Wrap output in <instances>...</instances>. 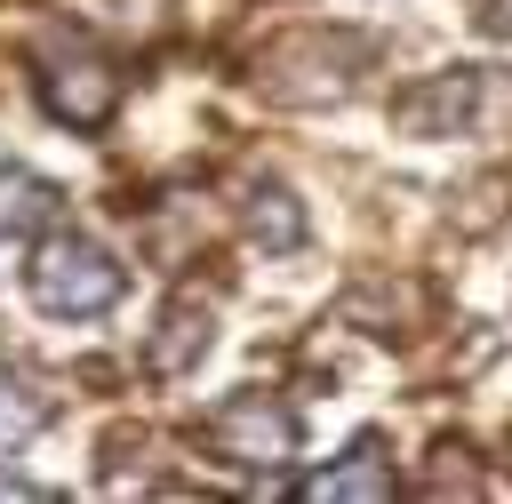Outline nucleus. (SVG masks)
<instances>
[{
	"label": "nucleus",
	"instance_id": "1",
	"mask_svg": "<svg viewBox=\"0 0 512 504\" xmlns=\"http://www.w3.org/2000/svg\"><path fill=\"white\" fill-rule=\"evenodd\" d=\"M24 288H32V304L48 320H88V312H104L120 296V264L88 232H48L32 248V264H24Z\"/></svg>",
	"mask_w": 512,
	"mask_h": 504
},
{
	"label": "nucleus",
	"instance_id": "2",
	"mask_svg": "<svg viewBox=\"0 0 512 504\" xmlns=\"http://www.w3.org/2000/svg\"><path fill=\"white\" fill-rule=\"evenodd\" d=\"M40 104L64 128H104L112 104H120V72L96 48H80V40H48L40 48Z\"/></svg>",
	"mask_w": 512,
	"mask_h": 504
},
{
	"label": "nucleus",
	"instance_id": "3",
	"mask_svg": "<svg viewBox=\"0 0 512 504\" xmlns=\"http://www.w3.org/2000/svg\"><path fill=\"white\" fill-rule=\"evenodd\" d=\"M200 432H208V448H216L224 464H248V472H272V464L296 456V416H288L280 400H264V392H232V400H216Z\"/></svg>",
	"mask_w": 512,
	"mask_h": 504
},
{
	"label": "nucleus",
	"instance_id": "4",
	"mask_svg": "<svg viewBox=\"0 0 512 504\" xmlns=\"http://www.w3.org/2000/svg\"><path fill=\"white\" fill-rule=\"evenodd\" d=\"M472 96H480V72H440V80L408 88V96L392 104V120H400L408 136H448V128L472 120Z\"/></svg>",
	"mask_w": 512,
	"mask_h": 504
},
{
	"label": "nucleus",
	"instance_id": "5",
	"mask_svg": "<svg viewBox=\"0 0 512 504\" xmlns=\"http://www.w3.org/2000/svg\"><path fill=\"white\" fill-rule=\"evenodd\" d=\"M56 224V184L40 168H0V240H32Z\"/></svg>",
	"mask_w": 512,
	"mask_h": 504
},
{
	"label": "nucleus",
	"instance_id": "6",
	"mask_svg": "<svg viewBox=\"0 0 512 504\" xmlns=\"http://www.w3.org/2000/svg\"><path fill=\"white\" fill-rule=\"evenodd\" d=\"M160 328H168V336H152V352H144V360H152L160 376H184V368L208 352V304H200V296H176Z\"/></svg>",
	"mask_w": 512,
	"mask_h": 504
},
{
	"label": "nucleus",
	"instance_id": "7",
	"mask_svg": "<svg viewBox=\"0 0 512 504\" xmlns=\"http://www.w3.org/2000/svg\"><path fill=\"white\" fill-rule=\"evenodd\" d=\"M296 496H312V504H320V496H392V464H384V448H376V440H360L344 464L312 472Z\"/></svg>",
	"mask_w": 512,
	"mask_h": 504
},
{
	"label": "nucleus",
	"instance_id": "8",
	"mask_svg": "<svg viewBox=\"0 0 512 504\" xmlns=\"http://www.w3.org/2000/svg\"><path fill=\"white\" fill-rule=\"evenodd\" d=\"M48 408H56V400H48V384H32V376H8V368H0V464H8L40 424H48Z\"/></svg>",
	"mask_w": 512,
	"mask_h": 504
},
{
	"label": "nucleus",
	"instance_id": "9",
	"mask_svg": "<svg viewBox=\"0 0 512 504\" xmlns=\"http://www.w3.org/2000/svg\"><path fill=\"white\" fill-rule=\"evenodd\" d=\"M248 232H256L264 248H296V240H304V216L288 208V192H280V184H264V192L248 200Z\"/></svg>",
	"mask_w": 512,
	"mask_h": 504
},
{
	"label": "nucleus",
	"instance_id": "10",
	"mask_svg": "<svg viewBox=\"0 0 512 504\" xmlns=\"http://www.w3.org/2000/svg\"><path fill=\"white\" fill-rule=\"evenodd\" d=\"M472 16H480L488 32H504V40H512V0H472Z\"/></svg>",
	"mask_w": 512,
	"mask_h": 504
}]
</instances>
